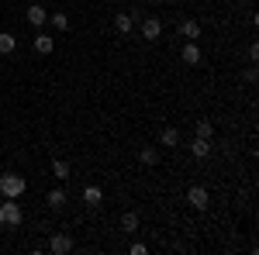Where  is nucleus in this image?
Wrapping results in <instances>:
<instances>
[{"label":"nucleus","instance_id":"nucleus-20","mask_svg":"<svg viewBox=\"0 0 259 255\" xmlns=\"http://www.w3.org/2000/svg\"><path fill=\"white\" fill-rule=\"evenodd\" d=\"M197 138H214V124L211 121H197Z\"/></svg>","mask_w":259,"mask_h":255},{"label":"nucleus","instance_id":"nucleus-18","mask_svg":"<svg viewBox=\"0 0 259 255\" xmlns=\"http://www.w3.org/2000/svg\"><path fill=\"white\" fill-rule=\"evenodd\" d=\"M139 162H142V166H156V162H159V148H142Z\"/></svg>","mask_w":259,"mask_h":255},{"label":"nucleus","instance_id":"nucleus-9","mask_svg":"<svg viewBox=\"0 0 259 255\" xmlns=\"http://www.w3.org/2000/svg\"><path fill=\"white\" fill-rule=\"evenodd\" d=\"M180 38H187V41H194V38H200V24L194 18H187V21H180Z\"/></svg>","mask_w":259,"mask_h":255},{"label":"nucleus","instance_id":"nucleus-4","mask_svg":"<svg viewBox=\"0 0 259 255\" xmlns=\"http://www.w3.org/2000/svg\"><path fill=\"white\" fill-rule=\"evenodd\" d=\"M142 38L145 41H159L162 38V21L159 18H145L142 21Z\"/></svg>","mask_w":259,"mask_h":255},{"label":"nucleus","instance_id":"nucleus-2","mask_svg":"<svg viewBox=\"0 0 259 255\" xmlns=\"http://www.w3.org/2000/svg\"><path fill=\"white\" fill-rule=\"evenodd\" d=\"M21 221H24L21 203L18 200H4V203H0V224H4V228H18Z\"/></svg>","mask_w":259,"mask_h":255},{"label":"nucleus","instance_id":"nucleus-6","mask_svg":"<svg viewBox=\"0 0 259 255\" xmlns=\"http://www.w3.org/2000/svg\"><path fill=\"white\" fill-rule=\"evenodd\" d=\"M49 252H52V255L73 252V238H69V235H52V238H49Z\"/></svg>","mask_w":259,"mask_h":255},{"label":"nucleus","instance_id":"nucleus-21","mask_svg":"<svg viewBox=\"0 0 259 255\" xmlns=\"http://www.w3.org/2000/svg\"><path fill=\"white\" fill-rule=\"evenodd\" d=\"M128 252H132V255H145V252H149V248H145V245H142V241H135V245H132V248H128Z\"/></svg>","mask_w":259,"mask_h":255},{"label":"nucleus","instance_id":"nucleus-12","mask_svg":"<svg viewBox=\"0 0 259 255\" xmlns=\"http://www.w3.org/2000/svg\"><path fill=\"white\" fill-rule=\"evenodd\" d=\"M66 200H69V196H66V190H59V186H56V190H49V196H45V203H49L52 211L66 207Z\"/></svg>","mask_w":259,"mask_h":255},{"label":"nucleus","instance_id":"nucleus-16","mask_svg":"<svg viewBox=\"0 0 259 255\" xmlns=\"http://www.w3.org/2000/svg\"><path fill=\"white\" fill-rule=\"evenodd\" d=\"M14 48H18V38L11 31H0V56H11Z\"/></svg>","mask_w":259,"mask_h":255},{"label":"nucleus","instance_id":"nucleus-13","mask_svg":"<svg viewBox=\"0 0 259 255\" xmlns=\"http://www.w3.org/2000/svg\"><path fill=\"white\" fill-rule=\"evenodd\" d=\"M100 200H104V190H100V186H87V190H83V203H87V207H100Z\"/></svg>","mask_w":259,"mask_h":255},{"label":"nucleus","instance_id":"nucleus-5","mask_svg":"<svg viewBox=\"0 0 259 255\" xmlns=\"http://www.w3.org/2000/svg\"><path fill=\"white\" fill-rule=\"evenodd\" d=\"M180 59H183V66H200V48H197V41H183V48H180Z\"/></svg>","mask_w":259,"mask_h":255},{"label":"nucleus","instance_id":"nucleus-3","mask_svg":"<svg viewBox=\"0 0 259 255\" xmlns=\"http://www.w3.org/2000/svg\"><path fill=\"white\" fill-rule=\"evenodd\" d=\"M187 203H190L194 211H207V207H211V193H207V186H190V190H187Z\"/></svg>","mask_w":259,"mask_h":255},{"label":"nucleus","instance_id":"nucleus-8","mask_svg":"<svg viewBox=\"0 0 259 255\" xmlns=\"http://www.w3.org/2000/svg\"><path fill=\"white\" fill-rule=\"evenodd\" d=\"M31 45H35V52H38V56H52V52H56V38H49L45 31H38Z\"/></svg>","mask_w":259,"mask_h":255},{"label":"nucleus","instance_id":"nucleus-14","mask_svg":"<svg viewBox=\"0 0 259 255\" xmlns=\"http://www.w3.org/2000/svg\"><path fill=\"white\" fill-rule=\"evenodd\" d=\"M159 145H162V148H177V145H180V131H177V128H162Z\"/></svg>","mask_w":259,"mask_h":255},{"label":"nucleus","instance_id":"nucleus-15","mask_svg":"<svg viewBox=\"0 0 259 255\" xmlns=\"http://www.w3.org/2000/svg\"><path fill=\"white\" fill-rule=\"evenodd\" d=\"M52 176L59 179V183L69 179V162H66V159H52Z\"/></svg>","mask_w":259,"mask_h":255},{"label":"nucleus","instance_id":"nucleus-1","mask_svg":"<svg viewBox=\"0 0 259 255\" xmlns=\"http://www.w3.org/2000/svg\"><path fill=\"white\" fill-rule=\"evenodd\" d=\"M28 193V179L18 173H0V196L4 200H21Z\"/></svg>","mask_w":259,"mask_h":255},{"label":"nucleus","instance_id":"nucleus-7","mask_svg":"<svg viewBox=\"0 0 259 255\" xmlns=\"http://www.w3.org/2000/svg\"><path fill=\"white\" fill-rule=\"evenodd\" d=\"M211 152H214L211 148V138H194L190 141V156L194 159H211Z\"/></svg>","mask_w":259,"mask_h":255},{"label":"nucleus","instance_id":"nucleus-19","mask_svg":"<svg viewBox=\"0 0 259 255\" xmlns=\"http://www.w3.org/2000/svg\"><path fill=\"white\" fill-rule=\"evenodd\" d=\"M49 21H52V28H56V31H69V18H66L62 11H56V14H49Z\"/></svg>","mask_w":259,"mask_h":255},{"label":"nucleus","instance_id":"nucleus-11","mask_svg":"<svg viewBox=\"0 0 259 255\" xmlns=\"http://www.w3.org/2000/svg\"><path fill=\"white\" fill-rule=\"evenodd\" d=\"M114 28H118L121 35H132V31H135V14H124V11H121L118 18H114Z\"/></svg>","mask_w":259,"mask_h":255},{"label":"nucleus","instance_id":"nucleus-10","mask_svg":"<svg viewBox=\"0 0 259 255\" xmlns=\"http://www.w3.org/2000/svg\"><path fill=\"white\" fill-rule=\"evenodd\" d=\"M24 14H28V24H35V28H41V24H45V18H49V11H45L41 4H31Z\"/></svg>","mask_w":259,"mask_h":255},{"label":"nucleus","instance_id":"nucleus-22","mask_svg":"<svg viewBox=\"0 0 259 255\" xmlns=\"http://www.w3.org/2000/svg\"><path fill=\"white\" fill-rule=\"evenodd\" d=\"M149 4H156V7H159V4H162V0H149Z\"/></svg>","mask_w":259,"mask_h":255},{"label":"nucleus","instance_id":"nucleus-17","mask_svg":"<svg viewBox=\"0 0 259 255\" xmlns=\"http://www.w3.org/2000/svg\"><path fill=\"white\" fill-rule=\"evenodd\" d=\"M121 228H124L128 235L139 231V214H135V211H124V214H121Z\"/></svg>","mask_w":259,"mask_h":255}]
</instances>
